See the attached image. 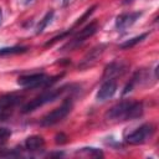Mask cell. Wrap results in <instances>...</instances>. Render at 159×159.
<instances>
[{
	"mask_svg": "<svg viewBox=\"0 0 159 159\" xmlns=\"http://www.w3.org/2000/svg\"><path fill=\"white\" fill-rule=\"evenodd\" d=\"M143 112H144V106L142 102L125 99L112 106L104 113V118L107 120L125 122V120H133L142 117Z\"/></svg>",
	"mask_w": 159,
	"mask_h": 159,
	"instance_id": "cell-1",
	"label": "cell"
},
{
	"mask_svg": "<svg viewBox=\"0 0 159 159\" xmlns=\"http://www.w3.org/2000/svg\"><path fill=\"white\" fill-rule=\"evenodd\" d=\"M75 86L73 84H65V86H61L60 88H51V89H46L45 92H42L41 94L36 96L34 99H31L30 102H27L26 104L22 106L21 108V112L24 114L26 113H31L34 111H36L37 108L47 104V103H51V102H55L56 99H58L61 96H63L67 91H72Z\"/></svg>",
	"mask_w": 159,
	"mask_h": 159,
	"instance_id": "cell-2",
	"label": "cell"
},
{
	"mask_svg": "<svg viewBox=\"0 0 159 159\" xmlns=\"http://www.w3.org/2000/svg\"><path fill=\"white\" fill-rule=\"evenodd\" d=\"M63 73L56 76H48L43 72L22 75L17 78V84L22 88H47L61 78Z\"/></svg>",
	"mask_w": 159,
	"mask_h": 159,
	"instance_id": "cell-3",
	"label": "cell"
},
{
	"mask_svg": "<svg viewBox=\"0 0 159 159\" xmlns=\"http://www.w3.org/2000/svg\"><path fill=\"white\" fill-rule=\"evenodd\" d=\"M154 133H155V127L152 123H144V124L137 127L135 129L130 130L129 133H127L124 135V142L130 145L144 144L148 140H150V138L154 135Z\"/></svg>",
	"mask_w": 159,
	"mask_h": 159,
	"instance_id": "cell-4",
	"label": "cell"
},
{
	"mask_svg": "<svg viewBox=\"0 0 159 159\" xmlns=\"http://www.w3.org/2000/svg\"><path fill=\"white\" fill-rule=\"evenodd\" d=\"M72 107H73V102L71 98H67L62 102V104L57 108H55L53 111L48 112L46 116H43L40 120V125L41 127H51V125H55L57 124L58 122H61L62 119H65L70 112L72 111Z\"/></svg>",
	"mask_w": 159,
	"mask_h": 159,
	"instance_id": "cell-5",
	"label": "cell"
},
{
	"mask_svg": "<svg viewBox=\"0 0 159 159\" xmlns=\"http://www.w3.org/2000/svg\"><path fill=\"white\" fill-rule=\"evenodd\" d=\"M98 31V24L96 21H92L89 22L88 25H86L83 29H81L70 41H67L62 47H61V51H72V50H76L78 46H81L87 39L92 37L96 32Z\"/></svg>",
	"mask_w": 159,
	"mask_h": 159,
	"instance_id": "cell-6",
	"label": "cell"
},
{
	"mask_svg": "<svg viewBox=\"0 0 159 159\" xmlns=\"http://www.w3.org/2000/svg\"><path fill=\"white\" fill-rule=\"evenodd\" d=\"M106 47H107L106 43H99V45L94 46L93 48H91V50L83 56V58L81 60V62L78 63V68H80V70H86V68L92 67V66L97 62V60L102 56V53L104 52Z\"/></svg>",
	"mask_w": 159,
	"mask_h": 159,
	"instance_id": "cell-7",
	"label": "cell"
},
{
	"mask_svg": "<svg viewBox=\"0 0 159 159\" xmlns=\"http://www.w3.org/2000/svg\"><path fill=\"white\" fill-rule=\"evenodd\" d=\"M143 15V11H132V12H124L116 17L114 26L118 31H125L130 26H133L137 20Z\"/></svg>",
	"mask_w": 159,
	"mask_h": 159,
	"instance_id": "cell-8",
	"label": "cell"
},
{
	"mask_svg": "<svg viewBox=\"0 0 159 159\" xmlns=\"http://www.w3.org/2000/svg\"><path fill=\"white\" fill-rule=\"evenodd\" d=\"M128 70V63L124 61H113L108 63L104 67L103 71V80H114L118 76H122L127 72Z\"/></svg>",
	"mask_w": 159,
	"mask_h": 159,
	"instance_id": "cell-9",
	"label": "cell"
},
{
	"mask_svg": "<svg viewBox=\"0 0 159 159\" xmlns=\"http://www.w3.org/2000/svg\"><path fill=\"white\" fill-rule=\"evenodd\" d=\"M117 89H118V84L116 80H104L96 93V99L98 102H104L112 98L116 94Z\"/></svg>",
	"mask_w": 159,
	"mask_h": 159,
	"instance_id": "cell-10",
	"label": "cell"
},
{
	"mask_svg": "<svg viewBox=\"0 0 159 159\" xmlns=\"http://www.w3.org/2000/svg\"><path fill=\"white\" fill-rule=\"evenodd\" d=\"M22 101V96L17 93H5L0 96V112H5L7 109H11L16 107Z\"/></svg>",
	"mask_w": 159,
	"mask_h": 159,
	"instance_id": "cell-11",
	"label": "cell"
},
{
	"mask_svg": "<svg viewBox=\"0 0 159 159\" xmlns=\"http://www.w3.org/2000/svg\"><path fill=\"white\" fill-rule=\"evenodd\" d=\"M45 148V139L41 135H30L24 142V149L30 153L41 152Z\"/></svg>",
	"mask_w": 159,
	"mask_h": 159,
	"instance_id": "cell-12",
	"label": "cell"
},
{
	"mask_svg": "<svg viewBox=\"0 0 159 159\" xmlns=\"http://www.w3.org/2000/svg\"><path fill=\"white\" fill-rule=\"evenodd\" d=\"M145 80H147V71H144V70H138V71L132 76V78L129 80V82L124 86V88H123V91H122V94L125 96V94L130 93L137 86L142 84Z\"/></svg>",
	"mask_w": 159,
	"mask_h": 159,
	"instance_id": "cell-13",
	"label": "cell"
},
{
	"mask_svg": "<svg viewBox=\"0 0 159 159\" xmlns=\"http://www.w3.org/2000/svg\"><path fill=\"white\" fill-rule=\"evenodd\" d=\"M29 51L27 46H11V47H1L0 48V57L12 56V55H21Z\"/></svg>",
	"mask_w": 159,
	"mask_h": 159,
	"instance_id": "cell-14",
	"label": "cell"
},
{
	"mask_svg": "<svg viewBox=\"0 0 159 159\" xmlns=\"http://www.w3.org/2000/svg\"><path fill=\"white\" fill-rule=\"evenodd\" d=\"M53 16H55V11L53 10H50V11H47L46 14H45V16L40 20V22L36 25V27H35V34L36 35H40V34H42V31L46 29V26L52 21V19H53Z\"/></svg>",
	"mask_w": 159,
	"mask_h": 159,
	"instance_id": "cell-15",
	"label": "cell"
},
{
	"mask_svg": "<svg viewBox=\"0 0 159 159\" xmlns=\"http://www.w3.org/2000/svg\"><path fill=\"white\" fill-rule=\"evenodd\" d=\"M148 35H149V32H144V34H140V35H138V36H134V37H132V39H129V40H125L124 42H122V43L119 45V48H120V50L132 48V47H134L135 45H138L139 42H142L144 39H147Z\"/></svg>",
	"mask_w": 159,
	"mask_h": 159,
	"instance_id": "cell-16",
	"label": "cell"
},
{
	"mask_svg": "<svg viewBox=\"0 0 159 159\" xmlns=\"http://www.w3.org/2000/svg\"><path fill=\"white\" fill-rule=\"evenodd\" d=\"M77 153L81 154V155H86V157H94V158H101V157H103L102 150H99V149H97V148H89V147H87V148H81Z\"/></svg>",
	"mask_w": 159,
	"mask_h": 159,
	"instance_id": "cell-17",
	"label": "cell"
},
{
	"mask_svg": "<svg viewBox=\"0 0 159 159\" xmlns=\"http://www.w3.org/2000/svg\"><path fill=\"white\" fill-rule=\"evenodd\" d=\"M11 134H12L11 129H9L6 127H0V149L4 148V145L7 142V139L11 137Z\"/></svg>",
	"mask_w": 159,
	"mask_h": 159,
	"instance_id": "cell-18",
	"label": "cell"
},
{
	"mask_svg": "<svg viewBox=\"0 0 159 159\" xmlns=\"http://www.w3.org/2000/svg\"><path fill=\"white\" fill-rule=\"evenodd\" d=\"M73 32V29H70V30H66V31H63L62 34H60V35H57V36H55V37H52L50 41H47L46 43H45V47H48V46H51V45H53L55 42H57L58 40H62V39H65L66 36H68V35H71Z\"/></svg>",
	"mask_w": 159,
	"mask_h": 159,
	"instance_id": "cell-19",
	"label": "cell"
},
{
	"mask_svg": "<svg viewBox=\"0 0 159 159\" xmlns=\"http://www.w3.org/2000/svg\"><path fill=\"white\" fill-rule=\"evenodd\" d=\"M96 7H97V5H93L92 7L87 9V10H86V12H84V14H83V15H82V16H81V17H80L77 21H76L75 26H78V25H81V24H82L84 20H87V19H88V17H89V16L93 14V11H94V9H96Z\"/></svg>",
	"mask_w": 159,
	"mask_h": 159,
	"instance_id": "cell-20",
	"label": "cell"
},
{
	"mask_svg": "<svg viewBox=\"0 0 159 159\" xmlns=\"http://www.w3.org/2000/svg\"><path fill=\"white\" fill-rule=\"evenodd\" d=\"M55 142L57 143V144H63V143H66L67 142V137L63 134V133H60V134H57L56 137H55Z\"/></svg>",
	"mask_w": 159,
	"mask_h": 159,
	"instance_id": "cell-21",
	"label": "cell"
},
{
	"mask_svg": "<svg viewBox=\"0 0 159 159\" xmlns=\"http://www.w3.org/2000/svg\"><path fill=\"white\" fill-rule=\"evenodd\" d=\"M9 118V114L7 113H4V112H0V122H2V120H5V119H7Z\"/></svg>",
	"mask_w": 159,
	"mask_h": 159,
	"instance_id": "cell-22",
	"label": "cell"
},
{
	"mask_svg": "<svg viewBox=\"0 0 159 159\" xmlns=\"http://www.w3.org/2000/svg\"><path fill=\"white\" fill-rule=\"evenodd\" d=\"M68 4H70V0H62V5L63 6H67Z\"/></svg>",
	"mask_w": 159,
	"mask_h": 159,
	"instance_id": "cell-23",
	"label": "cell"
},
{
	"mask_svg": "<svg viewBox=\"0 0 159 159\" xmlns=\"http://www.w3.org/2000/svg\"><path fill=\"white\" fill-rule=\"evenodd\" d=\"M31 1H32V0H22V4H24V5H29Z\"/></svg>",
	"mask_w": 159,
	"mask_h": 159,
	"instance_id": "cell-24",
	"label": "cell"
},
{
	"mask_svg": "<svg viewBox=\"0 0 159 159\" xmlns=\"http://www.w3.org/2000/svg\"><path fill=\"white\" fill-rule=\"evenodd\" d=\"M132 1H133V0H123V4H124V5H128V4H130Z\"/></svg>",
	"mask_w": 159,
	"mask_h": 159,
	"instance_id": "cell-25",
	"label": "cell"
},
{
	"mask_svg": "<svg viewBox=\"0 0 159 159\" xmlns=\"http://www.w3.org/2000/svg\"><path fill=\"white\" fill-rule=\"evenodd\" d=\"M1 21H2V11L0 9V24H1Z\"/></svg>",
	"mask_w": 159,
	"mask_h": 159,
	"instance_id": "cell-26",
	"label": "cell"
}]
</instances>
